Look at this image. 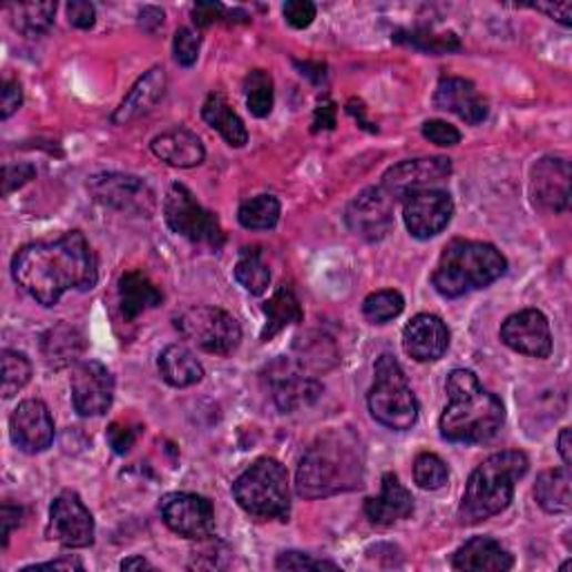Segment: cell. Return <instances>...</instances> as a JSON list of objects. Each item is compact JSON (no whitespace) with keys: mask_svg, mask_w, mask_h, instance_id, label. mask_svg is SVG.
Masks as SVG:
<instances>
[{"mask_svg":"<svg viewBox=\"0 0 572 572\" xmlns=\"http://www.w3.org/2000/svg\"><path fill=\"white\" fill-rule=\"evenodd\" d=\"M264 316H266V323L259 334L262 343L273 340L286 327L298 325L305 318L300 300L296 298V294L289 289V286H279V289L273 294V298L264 305Z\"/></svg>","mask_w":572,"mask_h":572,"instance_id":"obj_30","label":"cell"},{"mask_svg":"<svg viewBox=\"0 0 572 572\" xmlns=\"http://www.w3.org/2000/svg\"><path fill=\"white\" fill-rule=\"evenodd\" d=\"M177 331L206 354L228 356L242 343L239 323L217 307H191L175 318Z\"/></svg>","mask_w":572,"mask_h":572,"instance_id":"obj_9","label":"cell"},{"mask_svg":"<svg viewBox=\"0 0 572 572\" xmlns=\"http://www.w3.org/2000/svg\"><path fill=\"white\" fill-rule=\"evenodd\" d=\"M193 21L197 28H208L213 23H248L251 17L244 10H228L222 3H197L193 8Z\"/></svg>","mask_w":572,"mask_h":572,"instance_id":"obj_41","label":"cell"},{"mask_svg":"<svg viewBox=\"0 0 572 572\" xmlns=\"http://www.w3.org/2000/svg\"><path fill=\"white\" fill-rule=\"evenodd\" d=\"M530 197L539 211L563 213L570 204V164L563 157H541L532 166Z\"/></svg>","mask_w":572,"mask_h":572,"instance_id":"obj_19","label":"cell"},{"mask_svg":"<svg viewBox=\"0 0 572 572\" xmlns=\"http://www.w3.org/2000/svg\"><path fill=\"white\" fill-rule=\"evenodd\" d=\"M365 481V448L349 427L329 429L300 461L296 490L303 499H327L358 490Z\"/></svg>","mask_w":572,"mask_h":572,"instance_id":"obj_2","label":"cell"},{"mask_svg":"<svg viewBox=\"0 0 572 572\" xmlns=\"http://www.w3.org/2000/svg\"><path fill=\"white\" fill-rule=\"evenodd\" d=\"M422 136L435 143V146H441V149H452V146H459L461 143V132L450 125L448 121H441V119H432V121H425L422 123Z\"/></svg>","mask_w":572,"mask_h":572,"instance_id":"obj_44","label":"cell"},{"mask_svg":"<svg viewBox=\"0 0 572 572\" xmlns=\"http://www.w3.org/2000/svg\"><path fill=\"white\" fill-rule=\"evenodd\" d=\"M454 215V202L450 193L439 188H425L405 197L402 217L405 226L416 239L437 237L448 228Z\"/></svg>","mask_w":572,"mask_h":572,"instance_id":"obj_13","label":"cell"},{"mask_svg":"<svg viewBox=\"0 0 572 572\" xmlns=\"http://www.w3.org/2000/svg\"><path fill=\"white\" fill-rule=\"evenodd\" d=\"M164 303L157 284L141 270H127L119 279V305L125 320H136L143 311L155 309Z\"/></svg>","mask_w":572,"mask_h":572,"instance_id":"obj_27","label":"cell"},{"mask_svg":"<svg viewBox=\"0 0 572 572\" xmlns=\"http://www.w3.org/2000/svg\"><path fill=\"white\" fill-rule=\"evenodd\" d=\"M204 121L222 134V139L233 149H244L248 143V130L242 121V116L231 108L228 99L222 92L208 94L202 108Z\"/></svg>","mask_w":572,"mask_h":572,"instance_id":"obj_28","label":"cell"},{"mask_svg":"<svg viewBox=\"0 0 572 572\" xmlns=\"http://www.w3.org/2000/svg\"><path fill=\"white\" fill-rule=\"evenodd\" d=\"M405 309V298L394 289H382L365 298L362 314L371 325H385L398 318Z\"/></svg>","mask_w":572,"mask_h":572,"instance_id":"obj_38","label":"cell"},{"mask_svg":"<svg viewBox=\"0 0 572 572\" xmlns=\"http://www.w3.org/2000/svg\"><path fill=\"white\" fill-rule=\"evenodd\" d=\"M10 435L21 452H45L54 441V420L48 405L37 398L19 402L10 418Z\"/></svg>","mask_w":572,"mask_h":572,"instance_id":"obj_18","label":"cell"},{"mask_svg":"<svg viewBox=\"0 0 572 572\" xmlns=\"http://www.w3.org/2000/svg\"><path fill=\"white\" fill-rule=\"evenodd\" d=\"M88 191L99 204L127 215L151 217L157 211V195L153 186L136 175L99 173L90 177Z\"/></svg>","mask_w":572,"mask_h":572,"instance_id":"obj_10","label":"cell"},{"mask_svg":"<svg viewBox=\"0 0 572 572\" xmlns=\"http://www.w3.org/2000/svg\"><path fill=\"white\" fill-rule=\"evenodd\" d=\"M435 105L443 112L457 114L461 121L470 125H479L488 119V103L479 94L477 85L461 76H446L441 79L435 92Z\"/></svg>","mask_w":572,"mask_h":572,"instance_id":"obj_22","label":"cell"},{"mask_svg":"<svg viewBox=\"0 0 572 572\" xmlns=\"http://www.w3.org/2000/svg\"><path fill=\"white\" fill-rule=\"evenodd\" d=\"M264 380L270 389L275 407L284 413H292L314 405L325 391L323 382H318L316 378H309L298 362L286 358L270 362L266 367Z\"/></svg>","mask_w":572,"mask_h":572,"instance_id":"obj_11","label":"cell"},{"mask_svg":"<svg viewBox=\"0 0 572 572\" xmlns=\"http://www.w3.org/2000/svg\"><path fill=\"white\" fill-rule=\"evenodd\" d=\"M23 105V90L19 81L6 79L3 81V92H0V119L8 121L19 108Z\"/></svg>","mask_w":572,"mask_h":572,"instance_id":"obj_47","label":"cell"},{"mask_svg":"<svg viewBox=\"0 0 572 572\" xmlns=\"http://www.w3.org/2000/svg\"><path fill=\"white\" fill-rule=\"evenodd\" d=\"M166 83H168V76H166L164 68L157 65V68L149 70L123 96V101L119 103V108L112 114V123L125 125L143 114H149L162 101V96L166 92Z\"/></svg>","mask_w":572,"mask_h":572,"instance_id":"obj_23","label":"cell"},{"mask_svg":"<svg viewBox=\"0 0 572 572\" xmlns=\"http://www.w3.org/2000/svg\"><path fill=\"white\" fill-rule=\"evenodd\" d=\"M505 270L508 259L497 246L472 239H452L441 253L432 284L443 298H461L486 289L503 277Z\"/></svg>","mask_w":572,"mask_h":572,"instance_id":"obj_5","label":"cell"},{"mask_svg":"<svg viewBox=\"0 0 572 572\" xmlns=\"http://www.w3.org/2000/svg\"><path fill=\"white\" fill-rule=\"evenodd\" d=\"M239 508L255 519L286 521L292 514L289 472L275 459H257L233 483Z\"/></svg>","mask_w":572,"mask_h":572,"instance_id":"obj_6","label":"cell"},{"mask_svg":"<svg viewBox=\"0 0 572 572\" xmlns=\"http://www.w3.org/2000/svg\"><path fill=\"white\" fill-rule=\"evenodd\" d=\"M48 537L65 548H88L94 543V517L76 492H61L52 501Z\"/></svg>","mask_w":572,"mask_h":572,"instance_id":"obj_14","label":"cell"},{"mask_svg":"<svg viewBox=\"0 0 572 572\" xmlns=\"http://www.w3.org/2000/svg\"><path fill=\"white\" fill-rule=\"evenodd\" d=\"M246 105L253 116L264 119L273 110V79L266 70H253L244 83Z\"/></svg>","mask_w":572,"mask_h":572,"instance_id":"obj_37","label":"cell"},{"mask_svg":"<svg viewBox=\"0 0 572 572\" xmlns=\"http://www.w3.org/2000/svg\"><path fill=\"white\" fill-rule=\"evenodd\" d=\"M151 151L157 160L175 168H195L206 160L202 139L188 127H173L157 134L151 143Z\"/></svg>","mask_w":572,"mask_h":572,"instance_id":"obj_24","label":"cell"},{"mask_svg":"<svg viewBox=\"0 0 572 572\" xmlns=\"http://www.w3.org/2000/svg\"><path fill=\"white\" fill-rule=\"evenodd\" d=\"M532 10L543 12L545 17H550L552 21H559L565 28L572 25V6L570 3H541V6H532Z\"/></svg>","mask_w":572,"mask_h":572,"instance_id":"obj_51","label":"cell"},{"mask_svg":"<svg viewBox=\"0 0 572 572\" xmlns=\"http://www.w3.org/2000/svg\"><path fill=\"white\" fill-rule=\"evenodd\" d=\"M413 512L411 492L400 483V479L391 472L382 477V490L378 497L367 499L365 514L374 525H394Z\"/></svg>","mask_w":572,"mask_h":572,"instance_id":"obj_26","label":"cell"},{"mask_svg":"<svg viewBox=\"0 0 572 572\" xmlns=\"http://www.w3.org/2000/svg\"><path fill=\"white\" fill-rule=\"evenodd\" d=\"M12 275L39 305L54 307L68 292H90L99 282L96 255L81 231L52 242L23 246L12 259Z\"/></svg>","mask_w":572,"mask_h":572,"instance_id":"obj_1","label":"cell"},{"mask_svg":"<svg viewBox=\"0 0 572 572\" xmlns=\"http://www.w3.org/2000/svg\"><path fill=\"white\" fill-rule=\"evenodd\" d=\"M282 14H284L286 23H289L292 28L305 30L316 19V6L309 3V0H289V3L282 8Z\"/></svg>","mask_w":572,"mask_h":572,"instance_id":"obj_46","label":"cell"},{"mask_svg":"<svg viewBox=\"0 0 572 572\" xmlns=\"http://www.w3.org/2000/svg\"><path fill=\"white\" fill-rule=\"evenodd\" d=\"M68 21L70 25L79 28V30H90L96 23V12L92 3H85V0H72L68 6Z\"/></svg>","mask_w":572,"mask_h":572,"instance_id":"obj_49","label":"cell"},{"mask_svg":"<svg viewBox=\"0 0 572 572\" xmlns=\"http://www.w3.org/2000/svg\"><path fill=\"white\" fill-rule=\"evenodd\" d=\"M452 175V162L448 157H418L405 160L391 166L382 175V188L396 200L407 197L409 193L425 191L439 182H446Z\"/></svg>","mask_w":572,"mask_h":572,"instance_id":"obj_17","label":"cell"},{"mask_svg":"<svg viewBox=\"0 0 572 572\" xmlns=\"http://www.w3.org/2000/svg\"><path fill=\"white\" fill-rule=\"evenodd\" d=\"M279 202L273 195H257L244 202L237 211V219L248 231H270L279 219Z\"/></svg>","mask_w":572,"mask_h":572,"instance_id":"obj_36","label":"cell"},{"mask_svg":"<svg viewBox=\"0 0 572 572\" xmlns=\"http://www.w3.org/2000/svg\"><path fill=\"white\" fill-rule=\"evenodd\" d=\"M121 570H153V563L143 556H130L121 561Z\"/></svg>","mask_w":572,"mask_h":572,"instance_id":"obj_55","label":"cell"},{"mask_svg":"<svg viewBox=\"0 0 572 572\" xmlns=\"http://www.w3.org/2000/svg\"><path fill=\"white\" fill-rule=\"evenodd\" d=\"M534 499L548 514H563L572 508L570 468H554L539 474L534 483Z\"/></svg>","mask_w":572,"mask_h":572,"instance_id":"obj_32","label":"cell"},{"mask_svg":"<svg viewBox=\"0 0 572 572\" xmlns=\"http://www.w3.org/2000/svg\"><path fill=\"white\" fill-rule=\"evenodd\" d=\"M23 523V508L21 505H12L6 503L3 510H0V525H3V545H8L10 534L14 532V528H19Z\"/></svg>","mask_w":572,"mask_h":572,"instance_id":"obj_50","label":"cell"},{"mask_svg":"<svg viewBox=\"0 0 572 572\" xmlns=\"http://www.w3.org/2000/svg\"><path fill=\"white\" fill-rule=\"evenodd\" d=\"M450 347L448 325L432 314L413 316L402 331V349L416 362H435L446 356Z\"/></svg>","mask_w":572,"mask_h":572,"instance_id":"obj_21","label":"cell"},{"mask_svg":"<svg viewBox=\"0 0 572 572\" xmlns=\"http://www.w3.org/2000/svg\"><path fill=\"white\" fill-rule=\"evenodd\" d=\"M160 374L173 387H193L204 378V367L188 347L168 345L160 354Z\"/></svg>","mask_w":572,"mask_h":572,"instance_id":"obj_31","label":"cell"},{"mask_svg":"<svg viewBox=\"0 0 572 572\" xmlns=\"http://www.w3.org/2000/svg\"><path fill=\"white\" fill-rule=\"evenodd\" d=\"M394 204L396 200L382 188H365L347 208L349 231L365 242H380L394 228Z\"/></svg>","mask_w":572,"mask_h":572,"instance_id":"obj_15","label":"cell"},{"mask_svg":"<svg viewBox=\"0 0 572 572\" xmlns=\"http://www.w3.org/2000/svg\"><path fill=\"white\" fill-rule=\"evenodd\" d=\"M37 168L32 164H19V166H6L3 171V195H10L12 191L25 186L30 180H34Z\"/></svg>","mask_w":572,"mask_h":572,"instance_id":"obj_48","label":"cell"},{"mask_svg":"<svg viewBox=\"0 0 572 572\" xmlns=\"http://www.w3.org/2000/svg\"><path fill=\"white\" fill-rule=\"evenodd\" d=\"M72 405L79 416H103L114 400V376L99 360H79L70 378Z\"/></svg>","mask_w":572,"mask_h":572,"instance_id":"obj_16","label":"cell"},{"mask_svg":"<svg viewBox=\"0 0 572 572\" xmlns=\"http://www.w3.org/2000/svg\"><path fill=\"white\" fill-rule=\"evenodd\" d=\"M336 127V103L334 101H325L316 108L314 114V132L320 130H334Z\"/></svg>","mask_w":572,"mask_h":572,"instance_id":"obj_52","label":"cell"},{"mask_svg":"<svg viewBox=\"0 0 572 572\" xmlns=\"http://www.w3.org/2000/svg\"><path fill=\"white\" fill-rule=\"evenodd\" d=\"M556 446H559V454H561V461H563V466H565V468H570V463H572L570 427H563V429H561V435H559V441H556Z\"/></svg>","mask_w":572,"mask_h":572,"instance_id":"obj_54","label":"cell"},{"mask_svg":"<svg viewBox=\"0 0 572 572\" xmlns=\"http://www.w3.org/2000/svg\"><path fill=\"white\" fill-rule=\"evenodd\" d=\"M448 479L450 470L441 457L425 452L413 461V481L420 490H441Z\"/></svg>","mask_w":572,"mask_h":572,"instance_id":"obj_40","label":"cell"},{"mask_svg":"<svg viewBox=\"0 0 572 572\" xmlns=\"http://www.w3.org/2000/svg\"><path fill=\"white\" fill-rule=\"evenodd\" d=\"M394 41L411 45V48H416L420 52H427V54H437V57L461 50V41L454 32H435V30H427V28L396 32Z\"/></svg>","mask_w":572,"mask_h":572,"instance_id":"obj_35","label":"cell"},{"mask_svg":"<svg viewBox=\"0 0 572 572\" xmlns=\"http://www.w3.org/2000/svg\"><path fill=\"white\" fill-rule=\"evenodd\" d=\"M41 351L48 367L63 369L79 362V358L85 351V338L79 329L70 325H57L43 336Z\"/></svg>","mask_w":572,"mask_h":572,"instance_id":"obj_29","label":"cell"},{"mask_svg":"<svg viewBox=\"0 0 572 572\" xmlns=\"http://www.w3.org/2000/svg\"><path fill=\"white\" fill-rule=\"evenodd\" d=\"M514 556L492 537H472L452 554V568L463 572H505Z\"/></svg>","mask_w":572,"mask_h":572,"instance_id":"obj_25","label":"cell"},{"mask_svg":"<svg viewBox=\"0 0 572 572\" xmlns=\"http://www.w3.org/2000/svg\"><path fill=\"white\" fill-rule=\"evenodd\" d=\"M10 21L17 32L23 37L37 39L50 32L54 25V14H57V3H19L10 6Z\"/></svg>","mask_w":572,"mask_h":572,"instance_id":"obj_33","label":"cell"},{"mask_svg":"<svg viewBox=\"0 0 572 572\" xmlns=\"http://www.w3.org/2000/svg\"><path fill=\"white\" fill-rule=\"evenodd\" d=\"M200 50H202V37L195 30L191 28L177 30L173 41V54L182 68H193L200 59Z\"/></svg>","mask_w":572,"mask_h":572,"instance_id":"obj_42","label":"cell"},{"mask_svg":"<svg viewBox=\"0 0 572 572\" xmlns=\"http://www.w3.org/2000/svg\"><path fill=\"white\" fill-rule=\"evenodd\" d=\"M374 385L367 396L371 416L396 432L411 429L418 420V400L407 376L391 354H382L374 367Z\"/></svg>","mask_w":572,"mask_h":572,"instance_id":"obj_7","label":"cell"},{"mask_svg":"<svg viewBox=\"0 0 572 572\" xmlns=\"http://www.w3.org/2000/svg\"><path fill=\"white\" fill-rule=\"evenodd\" d=\"M0 360H3V396L12 398L17 396L32 378V362L12 349H6L0 354Z\"/></svg>","mask_w":572,"mask_h":572,"instance_id":"obj_39","label":"cell"},{"mask_svg":"<svg viewBox=\"0 0 572 572\" xmlns=\"http://www.w3.org/2000/svg\"><path fill=\"white\" fill-rule=\"evenodd\" d=\"M164 217L173 233L186 237L193 244L219 251L226 242L217 215L206 211L184 184L171 186L164 202Z\"/></svg>","mask_w":572,"mask_h":572,"instance_id":"obj_8","label":"cell"},{"mask_svg":"<svg viewBox=\"0 0 572 572\" xmlns=\"http://www.w3.org/2000/svg\"><path fill=\"white\" fill-rule=\"evenodd\" d=\"M164 523L180 537L206 541L215 532V510L206 497L193 492L166 494L160 503Z\"/></svg>","mask_w":572,"mask_h":572,"instance_id":"obj_12","label":"cell"},{"mask_svg":"<svg viewBox=\"0 0 572 572\" xmlns=\"http://www.w3.org/2000/svg\"><path fill=\"white\" fill-rule=\"evenodd\" d=\"M277 570H340L338 563L327 561V559H314L307 552L298 550H286L277 556L275 561Z\"/></svg>","mask_w":572,"mask_h":572,"instance_id":"obj_43","label":"cell"},{"mask_svg":"<svg viewBox=\"0 0 572 572\" xmlns=\"http://www.w3.org/2000/svg\"><path fill=\"white\" fill-rule=\"evenodd\" d=\"M528 468L530 461L519 450H505L488 457L470 474L459 505L461 523L474 525L501 514L510 505L514 486L525 477Z\"/></svg>","mask_w":572,"mask_h":572,"instance_id":"obj_4","label":"cell"},{"mask_svg":"<svg viewBox=\"0 0 572 572\" xmlns=\"http://www.w3.org/2000/svg\"><path fill=\"white\" fill-rule=\"evenodd\" d=\"M141 427L132 425V422H112L108 427V443L116 454H127L132 450V446L139 439Z\"/></svg>","mask_w":572,"mask_h":572,"instance_id":"obj_45","label":"cell"},{"mask_svg":"<svg viewBox=\"0 0 572 572\" xmlns=\"http://www.w3.org/2000/svg\"><path fill=\"white\" fill-rule=\"evenodd\" d=\"M448 407L441 416V437L450 443H486L505 422L503 402L481 387L470 369H454L446 382Z\"/></svg>","mask_w":572,"mask_h":572,"instance_id":"obj_3","label":"cell"},{"mask_svg":"<svg viewBox=\"0 0 572 572\" xmlns=\"http://www.w3.org/2000/svg\"><path fill=\"white\" fill-rule=\"evenodd\" d=\"M83 561L76 556H65V559H57V561H48V563H34V565H25L23 572H37V570H83Z\"/></svg>","mask_w":572,"mask_h":572,"instance_id":"obj_53","label":"cell"},{"mask_svg":"<svg viewBox=\"0 0 572 572\" xmlns=\"http://www.w3.org/2000/svg\"><path fill=\"white\" fill-rule=\"evenodd\" d=\"M235 279L251 296H262L268 289L270 270L264 264L262 251L257 246H246L239 251V257L235 264Z\"/></svg>","mask_w":572,"mask_h":572,"instance_id":"obj_34","label":"cell"},{"mask_svg":"<svg viewBox=\"0 0 572 572\" xmlns=\"http://www.w3.org/2000/svg\"><path fill=\"white\" fill-rule=\"evenodd\" d=\"M501 340L512 351L530 358H548L552 354V334L548 318L537 309H523L512 314L501 325Z\"/></svg>","mask_w":572,"mask_h":572,"instance_id":"obj_20","label":"cell"}]
</instances>
